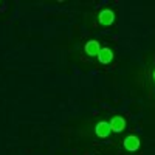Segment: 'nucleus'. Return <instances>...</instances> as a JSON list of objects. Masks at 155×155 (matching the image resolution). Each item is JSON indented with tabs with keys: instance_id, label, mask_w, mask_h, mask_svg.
I'll use <instances>...</instances> for the list:
<instances>
[{
	"instance_id": "5",
	"label": "nucleus",
	"mask_w": 155,
	"mask_h": 155,
	"mask_svg": "<svg viewBox=\"0 0 155 155\" xmlns=\"http://www.w3.org/2000/svg\"><path fill=\"white\" fill-rule=\"evenodd\" d=\"M84 50H85V53H87L88 56H98L99 50H101V45H99V42H98V41L92 39V41H88V42L85 44Z\"/></svg>"
},
{
	"instance_id": "2",
	"label": "nucleus",
	"mask_w": 155,
	"mask_h": 155,
	"mask_svg": "<svg viewBox=\"0 0 155 155\" xmlns=\"http://www.w3.org/2000/svg\"><path fill=\"white\" fill-rule=\"evenodd\" d=\"M98 20L101 25H104V27H109L115 22V12L112 9H102L98 16Z\"/></svg>"
},
{
	"instance_id": "4",
	"label": "nucleus",
	"mask_w": 155,
	"mask_h": 155,
	"mask_svg": "<svg viewBox=\"0 0 155 155\" xmlns=\"http://www.w3.org/2000/svg\"><path fill=\"white\" fill-rule=\"evenodd\" d=\"M124 147H126V150H129V152H135V150H138V147H140V138L138 137H135V135H129L126 140H124Z\"/></svg>"
},
{
	"instance_id": "6",
	"label": "nucleus",
	"mask_w": 155,
	"mask_h": 155,
	"mask_svg": "<svg viewBox=\"0 0 155 155\" xmlns=\"http://www.w3.org/2000/svg\"><path fill=\"white\" fill-rule=\"evenodd\" d=\"M113 59V51L110 48H101L98 53V61L101 64H109Z\"/></svg>"
},
{
	"instance_id": "1",
	"label": "nucleus",
	"mask_w": 155,
	"mask_h": 155,
	"mask_svg": "<svg viewBox=\"0 0 155 155\" xmlns=\"http://www.w3.org/2000/svg\"><path fill=\"white\" fill-rule=\"evenodd\" d=\"M109 124H110V130L115 132V134L123 132L124 129H126V120L123 118V116H120V115L113 116V118L109 121Z\"/></svg>"
},
{
	"instance_id": "3",
	"label": "nucleus",
	"mask_w": 155,
	"mask_h": 155,
	"mask_svg": "<svg viewBox=\"0 0 155 155\" xmlns=\"http://www.w3.org/2000/svg\"><path fill=\"white\" fill-rule=\"evenodd\" d=\"M110 124L109 121H99L95 127V134L99 137V138H107L110 135Z\"/></svg>"
},
{
	"instance_id": "7",
	"label": "nucleus",
	"mask_w": 155,
	"mask_h": 155,
	"mask_svg": "<svg viewBox=\"0 0 155 155\" xmlns=\"http://www.w3.org/2000/svg\"><path fill=\"white\" fill-rule=\"evenodd\" d=\"M153 81H155V70H153Z\"/></svg>"
}]
</instances>
